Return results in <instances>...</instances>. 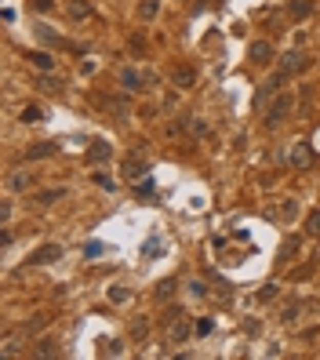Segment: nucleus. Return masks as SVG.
Masks as SVG:
<instances>
[{
	"label": "nucleus",
	"instance_id": "ddd939ff",
	"mask_svg": "<svg viewBox=\"0 0 320 360\" xmlns=\"http://www.w3.org/2000/svg\"><path fill=\"white\" fill-rule=\"evenodd\" d=\"M26 58H29V62H33L36 69H44V73H48V69H55V58H51L48 51H29Z\"/></svg>",
	"mask_w": 320,
	"mask_h": 360
},
{
	"label": "nucleus",
	"instance_id": "a878e982",
	"mask_svg": "<svg viewBox=\"0 0 320 360\" xmlns=\"http://www.w3.org/2000/svg\"><path fill=\"white\" fill-rule=\"evenodd\" d=\"M33 8H36V11H51L55 0H33Z\"/></svg>",
	"mask_w": 320,
	"mask_h": 360
},
{
	"label": "nucleus",
	"instance_id": "423d86ee",
	"mask_svg": "<svg viewBox=\"0 0 320 360\" xmlns=\"http://www.w3.org/2000/svg\"><path fill=\"white\" fill-rule=\"evenodd\" d=\"M306 66H309V55H306V51H291V55L284 58V66H280V69H284L288 76H295V73H302Z\"/></svg>",
	"mask_w": 320,
	"mask_h": 360
},
{
	"label": "nucleus",
	"instance_id": "b1692460",
	"mask_svg": "<svg viewBox=\"0 0 320 360\" xmlns=\"http://www.w3.org/2000/svg\"><path fill=\"white\" fill-rule=\"evenodd\" d=\"M109 298H113V302H128V291H124V288H109Z\"/></svg>",
	"mask_w": 320,
	"mask_h": 360
},
{
	"label": "nucleus",
	"instance_id": "bb28decb",
	"mask_svg": "<svg viewBox=\"0 0 320 360\" xmlns=\"http://www.w3.org/2000/svg\"><path fill=\"white\" fill-rule=\"evenodd\" d=\"M193 331H196V335H208V331H211V320H196Z\"/></svg>",
	"mask_w": 320,
	"mask_h": 360
},
{
	"label": "nucleus",
	"instance_id": "0eeeda50",
	"mask_svg": "<svg viewBox=\"0 0 320 360\" xmlns=\"http://www.w3.org/2000/svg\"><path fill=\"white\" fill-rule=\"evenodd\" d=\"M171 84H178V88H193V84H196V69H193V66H178V69L171 73Z\"/></svg>",
	"mask_w": 320,
	"mask_h": 360
},
{
	"label": "nucleus",
	"instance_id": "c85d7f7f",
	"mask_svg": "<svg viewBox=\"0 0 320 360\" xmlns=\"http://www.w3.org/2000/svg\"><path fill=\"white\" fill-rule=\"evenodd\" d=\"M189 291H193L196 298H204V295H208V288H204V284H200V280H196V284H189Z\"/></svg>",
	"mask_w": 320,
	"mask_h": 360
},
{
	"label": "nucleus",
	"instance_id": "2eb2a0df",
	"mask_svg": "<svg viewBox=\"0 0 320 360\" xmlns=\"http://www.w3.org/2000/svg\"><path fill=\"white\" fill-rule=\"evenodd\" d=\"M269 215H280V218H295V215H298V204H295V200H284V204H280L276 211H269Z\"/></svg>",
	"mask_w": 320,
	"mask_h": 360
},
{
	"label": "nucleus",
	"instance_id": "4be33fe9",
	"mask_svg": "<svg viewBox=\"0 0 320 360\" xmlns=\"http://www.w3.org/2000/svg\"><path fill=\"white\" fill-rule=\"evenodd\" d=\"M29 186H33L29 175H15V178H11V189H29Z\"/></svg>",
	"mask_w": 320,
	"mask_h": 360
},
{
	"label": "nucleus",
	"instance_id": "9b49d317",
	"mask_svg": "<svg viewBox=\"0 0 320 360\" xmlns=\"http://www.w3.org/2000/svg\"><path fill=\"white\" fill-rule=\"evenodd\" d=\"M109 156H113V146H109V142H102V138L88 149V160H91V164H98V160H109Z\"/></svg>",
	"mask_w": 320,
	"mask_h": 360
},
{
	"label": "nucleus",
	"instance_id": "f257e3e1",
	"mask_svg": "<svg viewBox=\"0 0 320 360\" xmlns=\"http://www.w3.org/2000/svg\"><path fill=\"white\" fill-rule=\"evenodd\" d=\"M288 113H295V98H291V91L273 98V106H269V113H266V128H276L280 120H288Z\"/></svg>",
	"mask_w": 320,
	"mask_h": 360
},
{
	"label": "nucleus",
	"instance_id": "412c9836",
	"mask_svg": "<svg viewBox=\"0 0 320 360\" xmlns=\"http://www.w3.org/2000/svg\"><path fill=\"white\" fill-rule=\"evenodd\" d=\"M168 295H175V280H164V284L156 288V298H168Z\"/></svg>",
	"mask_w": 320,
	"mask_h": 360
},
{
	"label": "nucleus",
	"instance_id": "f03ea898",
	"mask_svg": "<svg viewBox=\"0 0 320 360\" xmlns=\"http://www.w3.org/2000/svg\"><path fill=\"white\" fill-rule=\"evenodd\" d=\"M288 164H291L295 171H306V168L313 164V153H309V146H306V142H295V146H291V153H288Z\"/></svg>",
	"mask_w": 320,
	"mask_h": 360
},
{
	"label": "nucleus",
	"instance_id": "c756f323",
	"mask_svg": "<svg viewBox=\"0 0 320 360\" xmlns=\"http://www.w3.org/2000/svg\"><path fill=\"white\" fill-rule=\"evenodd\" d=\"M273 295H276V284H269V288H262V295H258V298H262V302H269Z\"/></svg>",
	"mask_w": 320,
	"mask_h": 360
},
{
	"label": "nucleus",
	"instance_id": "a211bd4d",
	"mask_svg": "<svg viewBox=\"0 0 320 360\" xmlns=\"http://www.w3.org/2000/svg\"><path fill=\"white\" fill-rule=\"evenodd\" d=\"M18 116H22V124H36V120H40V109H36V106H29V109H22Z\"/></svg>",
	"mask_w": 320,
	"mask_h": 360
},
{
	"label": "nucleus",
	"instance_id": "7ed1b4c3",
	"mask_svg": "<svg viewBox=\"0 0 320 360\" xmlns=\"http://www.w3.org/2000/svg\"><path fill=\"white\" fill-rule=\"evenodd\" d=\"M284 80H288V73H284V69L273 73V76L266 80V84H262V91L255 95V106H266V102H269V95H273V91H280V84H284Z\"/></svg>",
	"mask_w": 320,
	"mask_h": 360
},
{
	"label": "nucleus",
	"instance_id": "f3484780",
	"mask_svg": "<svg viewBox=\"0 0 320 360\" xmlns=\"http://www.w3.org/2000/svg\"><path fill=\"white\" fill-rule=\"evenodd\" d=\"M309 11H313V4H309V0H295V4H291V15H295V18H306Z\"/></svg>",
	"mask_w": 320,
	"mask_h": 360
},
{
	"label": "nucleus",
	"instance_id": "39448f33",
	"mask_svg": "<svg viewBox=\"0 0 320 360\" xmlns=\"http://www.w3.org/2000/svg\"><path fill=\"white\" fill-rule=\"evenodd\" d=\"M251 62L255 66H269L273 62V44H269V40H255V44H251Z\"/></svg>",
	"mask_w": 320,
	"mask_h": 360
},
{
	"label": "nucleus",
	"instance_id": "9d476101",
	"mask_svg": "<svg viewBox=\"0 0 320 360\" xmlns=\"http://www.w3.org/2000/svg\"><path fill=\"white\" fill-rule=\"evenodd\" d=\"M149 168H146V160H138V153H131L128 160H124V175L128 178H138V175H146Z\"/></svg>",
	"mask_w": 320,
	"mask_h": 360
},
{
	"label": "nucleus",
	"instance_id": "1a4fd4ad",
	"mask_svg": "<svg viewBox=\"0 0 320 360\" xmlns=\"http://www.w3.org/2000/svg\"><path fill=\"white\" fill-rule=\"evenodd\" d=\"M186 338H189V320L182 313H175L171 316V342H186Z\"/></svg>",
	"mask_w": 320,
	"mask_h": 360
},
{
	"label": "nucleus",
	"instance_id": "7c9ffc66",
	"mask_svg": "<svg viewBox=\"0 0 320 360\" xmlns=\"http://www.w3.org/2000/svg\"><path fill=\"white\" fill-rule=\"evenodd\" d=\"M131 48L135 51H146V36H131Z\"/></svg>",
	"mask_w": 320,
	"mask_h": 360
},
{
	"label": "nucleus",
	"instance_id": "6e6552de",
	"mask_svg": "<svg viewBox=\"0 0 320 360\" xmlns=\"http://www.w3.org/2000/svg\"><path fill=\"white\" fill-rule=\"evenodd\" d=\"M55 153H58V142H40V146L26 149V160H44V156H55Z\"/></svg>",
	"mask_w": 320,
	"mask_h": 360
},
{
	"label": "nucleus",
	"instance_id": "4468645a",
	"mask_svg": "<svg viewBox=\"0 0 320 360\" xmlns=\"http://www.w3.org/2000/svg\"><path fill=\"white\" fill-rule=\"evenodd\" d=\"M69 15L80 22V18H88L91 15V4H88V0H73V4H69Z\"/></svg>",
	"mask_w": 320,
	"mask_h": 360
},
{
	"label": "nucleus",
	"instance_id": "6ab92c4d",
	"mask_svg": "<svg viewBox=\"0 0 320 360\" xmlns=\"http://www.w3.org/2000/svg\"><path fill=\"white\" fill-rule=\"evenodd\" d=\"M66 196V189H44L40 193V200H44V204H51V200H62Z\"/></svg>",
	"mask_w": 320,
	"mask_h": 360
},
{
	"label": "nucleus",
	"instance_id": "aec40b11",
	"mask_svg": "<svg viewBox=\"0 0 320 360\" xmlns=\"http://www.w3.org/2000/svg\"><path fill=\"white\" fill-rule=\"evenodd\" d=\"M40 88L51 91V95H58V91H62V80H51V76H48V80H40Z\"/></svg>",
	"mask_w": 320,
	"mask_h": 360
},
{
	"label": "nucleus",
	"instance_id": "f8f14e48",
	"mask_svg": "<svg viewBox=\"0 0 320 360\" xmlns=\"http://www.w3.org/2000/svg\"><path fill=\"white\" fill-rule=\"evenodd\" d=\"M120 84H124V91H142V88H146L142 76H138L135 69H124V73H120Z\"/></svg>",
	"mask_w": 320,
	"mask_h": 360
},
{
	"label": "nucleus",
	"instance_id": "20e7f679",
	"mask_svg": "<svg viewBox=\"0 0 320 360\" xmlns=\"http://www.w3.org/2000/svg\"><path fill=\"white\" fill-rule=\"evenodd\" d=\"M58 258H62V248H58V244H44V248L33 251L29 262H33V266H48V262H58Z\"/></svg>",
	"mask_w": 320,
	"mask_h": 360
},
{
	"label": "nucleus",
	"instance_id": "5701e85b",
	"mask_svg": "<svg viewBox=\"0 0 320 360\" xmlns=\"http://www.w3.org/2000/svg\"><path fill=\"white\" fill-rule=\"evenodd\" d=\"M142 18H156V0H142Z\"/></svg>",
	"mask_w": 320,
	"mask_h": 360
},
{
	"label": "nucleus",
	"instance_id": "dca6fc26",
	"mask_svg": "<svg viewBox=\"0 0 320 360\" xmlns=\"http://www.w3.org/2000/svg\"><path fill=\"white\" fill-rule=\"evenodd\" d=\"M306 233L309 236H320V211H309L306 215Z\"/></svg>",
	"mask_w": 320,
	"mask_h": 360
},
{
	"label": "nucleus",
	"instance_id": "cd10ccee",
	"mask_svg": "<svg viewBox=\"0 0 320 360\" xmlns=\"http://www.w3.org/2000/svg\"><path fill=\"white\" fill-rule=\"evenodd\" d=\"M95 182H98V186H102V189H116V186H113V178H109V175H95Z\"/></svg>",
	"mask_w": 320,
	"mask_h": 360
},
{
	"label": "nucleus",
	"instance_id": "393cba45",
	"mask_svg": "<svg viewBox=\"0 0 320 360\" xmlns=\"http://www.w3.org/2000/svg\"><path fill=\"white\" fill-rule=\"evenodd\" d=\"M36 353H40V356H51V353H55V342H51V338H44V342H40V349H36Z\"/></svg>",
	"mask_w": 320,
	"mask_h": 360
}]
</instances>
